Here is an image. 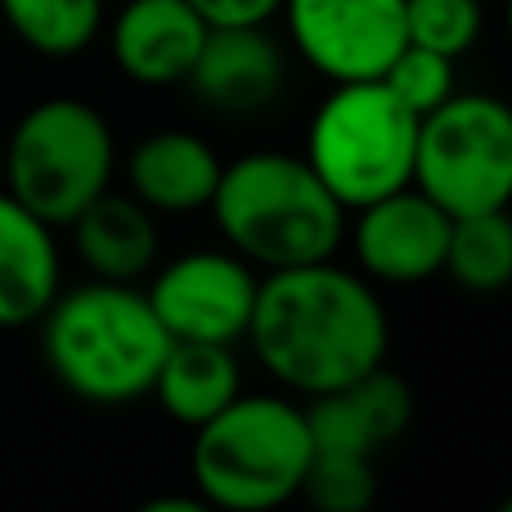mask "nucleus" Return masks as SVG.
I'll return each instance as SVG.
<instances>
[{"label": "nucleus", "mask_w": 512, "mask_h": 512, "mask_svg": "<svg viewBox=\"0 0 512 512\" xmlns=\"http://www.w3.org/2000/svg\"><path fill=\"white\" fill-rule=\"evenodd\" d=\"M243 337L283 387L310 400L387 364L391 324L378 292L328 256L265 274Z\"/></svg>", "instance_id": "1"}, {"label": "nucleus", "mask_w": 512, "mask_h": 512, "mask_svg": "<svg viewBox=\"0 0 512 512\" xmlns=\"http://www.w3.org/2000/svg\"><path fill=\"white\" fill-rule=\"evenodd\" d=\"M36 324L45 369L86 405H131L149 396L171 351V333L149 306V292L117 279L59 288Z\"/></svg>", "instance_id": "2"}, {"label": "nucleus", "mask_w": 512, "mask_h": 512, "mask_svg": "<svg viewBox=\"0 0 512 512\" xmlns=\"http://www.w3.org/2000/svg\"><path fill=\"white\" fill-rule=\"evenodd\" d=\"M207 207L230 252L265 270L328 261L346 234V207L328 194L306 158L279 149L221 167Z\"/></svg>", "instance_id": "3"}, {"label": "nucleus", "mask_w": 512, "mask_h": 512, "mask_svg": "<svg viewBox=\"0 0 512 512\" xmlns=\"http://www.w3.org/2000/svg\"><path fill=\"white\" fill-rule=\"evenodd\" d=\"M189 454L198 499L230 512L279 508L301 495L315 459L306 409L283 396H234L216 418L194 427Z\"/></svg>", "instance_id": "4"}, {"label": "nucleus", "mask_w": 512, "mask_h": 512, "mask_svg": "<svg viewBox=\"0 0 512 512\" xmlns=\"http://www.w3.org/2000/svg\"><path fill=\"white\" fill-rule=\"evenodd\" d=\"M5 194L45 225H68L104 189H113L117 140L95 104L54 95L32 104L5 140Z\"/></svg>", "instance_id": "5"}, {"label": "nucleus", "mask_w": 512, "mask_h": 512, "mask_svg": "<svg viewBox=\"0 0 512 512\" xmlns=\"http://www.w3.org/2000/svg\"><path fill=\"white\" fill-rule=\"evenodd\" d=\"M414 144L418 117L382 81H337L310 117L301 158L328 194L355 212L414 185Z\"/></svg>", "instance_id": "6"}, {"label": "nucleus", "mask_w": 512, "mask_h": 512, "mask_svg": "<svg viewBox=\"0 0 512 512\" xmlns=\"http://www.w3.org/2000/svg\"><path fill=\"white\" fill-rule=\"evenodd\" d=\"M414 185L441 212L472 216L512 203V104L459 95L418 117Z\"/></svg>", "instance_id": "7"}, {"label": "nucleus", "mask_w": 512, "mask_h": 512, "mask_svg": "<svg viewBox=\"0 0 512 512\" xmlns=\"http://www.w3.org/2000/svg\"><path fill=\"white\" fill-rule=\"evenodd\" d=\"M288 41L319 77L378 81L405 45V0H283Z\"/></svg>", "instance_id": "8"}, {"label": "nucleus", "mask_w": 512, "mask_h": 512, "mask_svg": "<svg viewBox=\"0 0 512 512\" xmlns=\"http://www.w3.org/2000/svg\"><path fill=\"white\" fill-rule=\"evenodd\" d=\"M252 261L239 252H185L158 270L149 306L158 310L171 342H221L234 346L248 333L256 306Z\"/></svg>", "instance_id": "9"}, {"label": "nucleus", "mask_w": 512, "mask_h": 512, "mask_svg": "<svg viewBox=\"0 0 512 512\" xmlns=\"http://www.w3.org/2000/svg\"><path fill=\"white\" fill-rule=\"evenodd\" d=\"M351 248L355 261L378 283H423L445 270V248H450V212L432 203L418 185H405L378 203L355 207Z\"/></svg>", "instance_id": "10"}, {"label": "nucleus", "mask_w": 512, "mask_h": 512, "mask_svg": "<svg viewBox=\"0 0 512 512\" xmlns=\"http://www.w3.org/2000/svg\"><path fill=\"white\" fill-rule=\"evenodd\" d=\"M288 59L283 45L265 32V23L252 27H207V41L189 68L185 86L203 108L221 117H256L283 95Z\"/></svg>", "instance_id": "11"}, {"label": "nucleus", "mask_w": 512, "mask_h": 512, "mask_svg": "<svg viewBox=\"0 0 512 512\" xmlns=\"http://www.w3.org/2000/svg\"><path fill=\"white\" fill-rule=\"evenodd\" d=\"M207 41V18L189 0H122L113 27H108V50L135 86H185L198 50Z\"/></svg>", "instance_id": "12"}, {"label": "nucleus", "mask_w": 512, "mask_h": 512, "mask_svg": "<svg viewBox=\"0 0 512 512\" xmlns=\"http://www.w3.org/2000/svg\"><path fill=\"white\" fill-rule=\"evenodd\" d=\"M310 441L315 450H342V454H378L391 441L409 432L414 423V391L400 373L387 364L360 373L355 382L324 396H310L306 405Z\"/></svg>", "instance_id": "13"}, {"label": "nucleus", "mask_w": 512, "mask_h": 512, "mask_svg": "<svg viewBox=\"0 0 512 512\" xmlns=\"http://www.w3.org/2000/svg\"><path fill=\"white\" fill-rule=\"evenodd\" d=\"M63 288L54 225L0 189V328H27Z\"/></svg>", "instance_id": "14"}, {"label": "nucleus", "mask_w": 512, "mask_h": 512, "mask_svg": "<svg viewBox=\"0 0 512 512\" xmlns=\"http://www.w3.org/2000/svg\"><path fill=\"white\" fill-rule=\"evenodd\" d=\"M221 158L194 131H153L126 153V185L149 212L185 216L212 203Z\"/></svg>", "instance_id": "15"}, {"label": "nucleus", "mask_w": 512, "mask_h": 512, "mask_svg": "<svg viewBox=\"0 0 512 512\" xmlns=\"http://www.w3.org/2000/svg\"><path fill=\"white\" fill-rule=\"evenodd\" d=\"M68 230H72V248H77L81 265L95 279L135 283L140 274L153 270L158 248H162L149 207L135 194H113V189H104L90 207H81L68 221Z\"/></svg>", "instance_id": "16"}, {"label": "nucleus", "mask_w": 512, "mask_h": 512, "mask_svg": "<svg viewBox=\"0 0 512 512\" xmlns=\"http://www.w3.org/2000/svg\"><path fill=\"white\" fill-rule=\"evenodd\" d=\"M243 391L239 360L234 346L221 342H171L167 360H162L153 391L158 405L167 409L176 423L203 427L207 418H216L234 396Z\"/></svg>", "instance_id": "17"}, {"label": "nucleus", "mask_w": 512, "mask_h": 512, "mask_svg": "<svg viewBox=\"0 0 512 512\" xmlns=\"http://www.w3.org/2000/svg\"><path fill=\"white\" fill-rule=\"evenodd\" d=\"M108 0H0L5 27L41 59H77L104 32Z\"/></svg>", "instance_id": "18"}, {"label": "nucleus", "mask_w": 512, "mask_h": 512, "mask_svg": "<svg viewBox=\"0 0 512 512\" xmlns=\"http://www.w3.org/2000/svg\"><path fill=\"white\" fill-rule=\"evenodd\" d=\"M441 274H450L463 292H477V297L504 292L512 283V216H508V207L454 216Z\"/></svg>", "instance_id": "19"}, {"label": "nucleus", "mask_w": 512, "mask_h": 512, "mask_svg": "<svg viewBox=\"0 0 512 512\" xmlns=\"http://www.w3.org/2000/svg\"><path fill=\"white\" fill-rule=\"evenodd\" d=\"M301 495L319 512H364L378 499V472L369 454H342V450H315L301 481Z\"/></svg>", "instance_id": "20"}, {"label": "nucleus", "mask_w": 512, "mask_h": 512, "mask_svg": "<svg viewBox=\"0 0 512 512\" xmlns=\"http://www.w3.org/2000/svg\"><path fill=\"white\" fill-rule=\"evenodd\" d=\"M481 36V0H405V41L463 59Z\"/></svg>", "instance_id": "21"}, {"label": "nucleus", "mask_w": 512, "mask_h": 512, "mask_svg": "<svg viewBox=\"0 0 512 512\" xmlns=\"http://www.w3.org/2000/svg\"><path fill=\"white\" fill-rule=\"evenodd\" d=\"M378 81L409 108V113L423 117V113L441 108L445 99L454 95V59L405 41L400 45V54L387 63V72H382Z\"/></svg>", "instance_id": "22"}, {"label": "nucleus", "mask_w": 512, "mask_h": 512, "mask_svg": "<svg viewBox=\"0 0 512 512\" xmlns=\"http://www.w3.org/2000/svg\"><path fill=\"white\" fill-rule=\"evenodd\" d=\"M189 5L207 18V27H252L270 23L283 9V0H189Z\"/></svg>", "instance_id": "23"}, {"label": "nucleus", "mask_w": 512, "mask_h": 512, "mask_svg": "<svg viewBox=\"0 0 512 512\" xmlns=\"http://www.w3.org/2000/svg\"><path fill=\"white\" fill-rule=\"evenodd\" d=\"M144 512H203V499H153V504H144Z\"/></svg>", "instance_id": "24"}, {"label": "nucleus", "mask_w": 512, "mask_h": 512, "mask_svg": "<svg viewBox=\"0 0 512 512\" xmlns=\"http://www.w3.org/2000/svg\"><path fill=\"white\" fill-rule=\"evenodd\" d=\"M504 27H508V41H512V0H504Z\"/></svg>", "instance_id": "25"}, {"label": "nucleus", "mask_w": 512, "mask_h": 512, "mask_svg": "<svg viewBox=\"0 0 512 512\" xmlns=\"http://www.w3.org/2000/svg\"><path fill=\"white\" fill-rule=\"evenodd\" d=\"M504 512H512V495H508V499H504Z\"/></svg>", "instance_id": "26"}]
</instances>
